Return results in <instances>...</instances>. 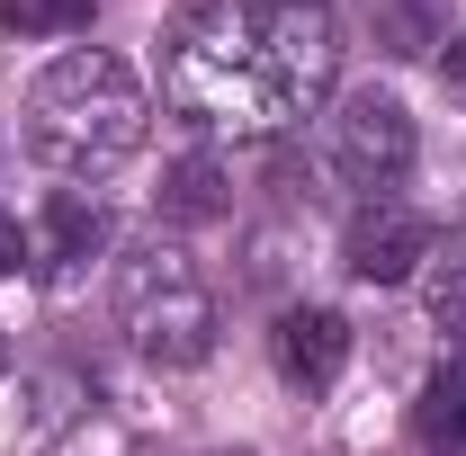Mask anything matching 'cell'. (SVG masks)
I'll return each instance as SVG.
<instances>
[{"instance_id": "5b68a950", "label": "cell", "mask_w": 466, "mask_h": 456, "mask_svg": "<svg viewBox=\"0 0 466 456\" xmlns=\"http://www.w3.org/2000/svg\"><path fill=\"white\" fill-rule=\"evenodd\" d=\"M421 260H431V224H421L412 206H395V197L359 206L350 233H341V269H350L359 286H404Z\"/></svg>"}, {"instance_id": "ba28073f", "label": "cell", "mask_w": 466, "mask_h": 456, "mask_svg": "<svg viewBox=\"0 0 466 456\" xmlns=\"http://www.w3.org/2000/svg\"><path fill=\"white\" fill-rule=\"evenodd\" d=\"M412 439L421 456H466V367H440L412 402Z\"/></svg>"}, {"instance_id": "8fae6325", "label": "cell", "mask_w": 466, "mask_h": 456, "mask_svg": "<svg viewBox=\"0 0 466 456\" xmlns=\"http://www.w3.org/2000/svg\"><path fill=\"white\" fill-rule=\"evenodd\" d=\"M431 322L449 332V349H466V269H449V278L431 286Z\"/></svg>"}, {"instance_id": "277c9868", "label": "cell", "mask_w": 466, "mask_h": 456, "mask_svg": "<svg viewBox=\"0 0 466 456\" xmlns=\"http://www.w3.org/2000/svg\"><path fill=\"white\" fill-rule=\"evenodd\" d=\"M412 116L404 99H386V90H359L341 116H332V162H341V179H359V188H395V179L412 171Z\"/></svg>"}, {"instance_id": "3957f363", "label": "cell", "mask_w": 466, "mask_h": 456, "mask_svg": "<svg viewBox=\"0 0 466 456\" xmlns=\"http://www.w3.org/2000/svg\"><path fill=\"white\" fill-rule=\"evenodd\" d=\"M116 322H126L135 358H153V367H198V358L216 349V295H207V278H198L188 251L153 242V251H135V260L116 269Z\"/></svg>"}, {"instance_id": "7a4b0ae2", "label": "cell", "mask_w": 466, "mask_h": 456, "mask_svg": "<svg viewBox=\"0 0 466 456\" xmlns=\"http://www.w3.org/2000/svg\"><path fill=\"white\" fill-rule=\"evenodd\" d=\"M144 144V90L135 72L99 45H72L36 72L27 90V153L63 179H99Z\"/></svg>"}, {"instance_id": "7c38bea8", "label": "cell", "mask_w": 466, "mask_h": 456, "mask_svg": "<svg viewBox=\"0 0 466 456\" xmlns=\"http://www.w3.org/2000/svg\"><path fill=\"white\" fill-rule=\"evenodd\" d=\"M18 260H27V233H18V215H9V206H0V278H9Z\"/></svg>"}, {"instance_id": "52a82bcc", "label": "cell", "mask_w": 466, "mask_h": 456, "mask_svg": "<svg viewBox=\"0 0 466 456\" xmlns=\"http://www.w3.org/2000/svg\"><path fill=\"white\" fill-rule=\"evenodd\" d=\"M108 251V206L90 197V188H55L46 197V215L27 233V260L46 269V278H72V269H90Z\"/></svg>"}, {"instance_id": "9c48e42d", "label": "cell", "mask_w": 466, "mask_h": 456, "mask_svg": "<svg viewBox=\"0 0 466 456\" xmlns=\"http://www.w3.org/2000/svg\"><path fill=\"white\" fill-rule=\"evenodd\" d=\"M225 206H233V171L216 153H188L171 171V188H162V215H171V224H216Z\"/></svg>"}, {"instance_id": "5bb4252c", "label": "cell", "mask_w": 466, "mask_h": 456, "mask_svg": "<svg viewBox=\"0 0 466 456\" xmlns=\"http://www.w3.org/2000/svg\"><path fill=\"white\" fill-rule=\"evenodd\" d=\"M0 358H9V349H0Z\"/></svg>"}, {"instance_id": "30bf717a", "label": "cell", "mask_w": 466, "mask_h": 456, "mask_svg": "<svg viewBox=\"0 0 466 456\" xmlns=\"http://www.w3.org/2000/svg\"><path fill=\"white\" fill-rule=\"evenodd\" d=\"M0 18L18 36H81L90 27V0H0Z\"/></svg>"}, {"instance_id": "8992f818", "label": "cell", "mask_w": 466, "mask_h": 456, "mask_svg": "<svg viewBox=\"0 0 466 456\" xmlns=\"http://www.w3.org/2000/svg\"><path fill=\"white\" fill-rule=\"evenodd\" d=\"M269 358H279V376H288L296 394H323L350 367V322L332 304H296V313H279V332H269Z\"/></svg>"}, {"instance_id": "6da1fadb", "label": "cell", "mask_w": 466, "mask_h": 456, "mask_svg": "<svg viewBox=\"0 0 466 456\" xmlns=\"http://www.w3.org/2000/svg\"><path fill=\"white\" fill-rule=\"evenodd\" d=\"M332 81L341 27L323 0H198L162 36V99L207 134H288Z\"/></svg>"}, {"instance_id": "4fadbf2b", "label": "cell", "mask_w": 466, "mask_h": 456, "mask_svg": "<svg viewBox=\"0 0 466 456\" xmlns=\"http://www.w3.org/2000/svg\"><path fill=\"white\" fill-rule=\"evenodd\" d=\"M440 81H449V90H458V99H466V36H458V45H449V55H440Z\"/></svg>"}]
</instances>
